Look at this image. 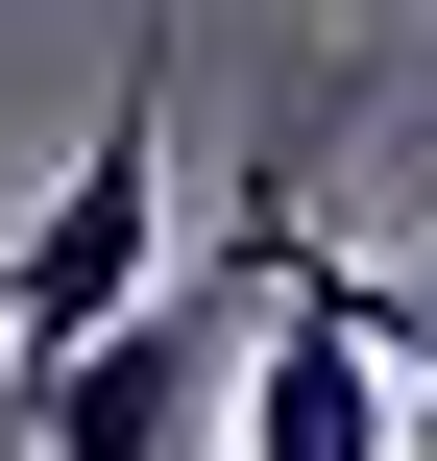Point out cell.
<instances>
[{
	"label": "cell",
	"mask_w": 437,
	"mask_h": 461,
	"mask_svg": "<svg viewBox=\"0 0 437 461\" xmlns=\"http://www.w3.org/2000/svg\"><path fill=\"white\" fill-rule=\"evenodd\" d=\"M243 340H268V219H243L219 267L122 292L73 365H24V389H0V438H24V461H195V438H219V389H243Z\"/></svg>",
	"instance_id": "6da1fadb"
},
{
	"label": "cell",
	"mask_w": 437,
	"mask_h": 461,
	"mask_svg": "<svg viewBox=\"0 0 437 461\" xmlns=\"http://www.w3.org/2000/svg\"><path fill=\"white\" fill-rule=\"evenodd\" d=\"M122 292H170V73H146V49H122V122H97V146L24 194V243H0V389L73 365Z\"/></svg>",
	"instance_id": "7a4b0ae2"
},
{
	"label": "cell",
	"mask_w": 437,
	"mask_h": 461,
	"mask_svg": "<svg viewBox=\"0 0 437 461\" xmlns=\"http://www.w3.org/2000/svg\"><path fill=\"white\" fill-rule=\"evenodd\" d=\"M243 461H414L389 438V340L341 292H292V267H268V340H243Z\"/></svg>",
	"instance_id": "3957f363"
}]
</instances>
